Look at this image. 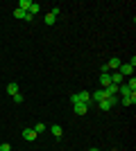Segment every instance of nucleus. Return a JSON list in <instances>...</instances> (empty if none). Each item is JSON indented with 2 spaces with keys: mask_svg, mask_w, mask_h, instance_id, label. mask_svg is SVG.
I'll list each match as a JSON object with an SVG mask.
<instances>
[{
  "mask_svg": "<svg viewBox=\"0 0 136 151\" xmlns=\"http://www.w3.org/2000/svg\"><path fill=\"white\" fill-rule=\"evenodd\" d=\"M89 151H100V149H95V147H93V149H89Z\"/></svg>",
  "mask_w": 136,
  "mask_h": 151,
  "instance_id": "nucleus-22",
  "label": "nucleus"
},
{
  "mask_svg": "<svg viewBox=\"0 0 136 151\" xmlns=\"http://www.w3.org/2000/svg\"><path fill=\"white\" fill-rule=\"evenodd\" d=\"M0 151H12V145H9V142H2V145H0Z\"/></svg>",
  "mask_w": 136,
  "mask_h": 151,
  "instance_id": "nucleus-20",
  "label": "nucleus"
},
{
  "mask_svg": "<svg viewBox=\"0 0 136 151\" xmlns=\"http://www.w3.org/2000/svg\"><path fill=\"white\" fill-rule=\"evenodd\" d=\"M116 104H118V97L113 95V97H107V99L97 101V108H100V111H104V113H109V111L116 106Z\"/></svg>",
  "mask_w": 136,
  "mask_h": 151,
  "instance_id": "nucleus-2",
  "label": "nucleus"
},
{
  "mask_svg": "<svg viewBox=\"0 0 136 151\" xmlns=\"http://www.w3.org/2000/svg\"><path fill=\"white\" fill-rule=\"evenodd\" d=\"M71 101H73V104H89V106L93 104V101H91V93H86V90L71 95Z\"/></svg>",
  "mask_w": 136,
  "mask_h": 151,
  "instance_id": "nucleus-1",
  "label": "nucleus"
},
{
  "mask_svg": "<svg viewBox=\"0 0 136 151\" xmlns=\"http://www.w3.org/2000/svg\"><path fill=\"white\" fill-rule=\"evenodd\" d=\"M32 2H34V0H20V2H18V9H23V12H27Z\"/></svg>",
  "mask_w": 136,
  "mask_h": 151,
  "instance_id": "nucleus-15",
  "label": "nucleus"
},
{
  "mask_svg": "<svg viewBox=\"0 0 136 151\" xmlns=\"http://www.w3.org/2000/svg\"><path fill=\"white\" fill-rule=\"evenodd\" d=\"M14 16H16V18H23V20H32L34 18L30 12H23V9H14Z\"/></svg>",
  "mask_w": 136,
  "mask_h": 151,
  "instance_id": "nucleus-6",
  "label": "nucleus"
},
{
  "mask_svg": "<svg viewBox=\"0 0 136 151\" xmlns=\"http://www.w3.org/2000/svg\"><path fill=\"white\" fill-rule=\"evenodd\" d=\"M45 25H55V23H57V18H55V16H52V14H45Z\"/></svg>",
  "mask_w": 136,
  "mask_h": 151,
  "instance_id": "nucleus-18",
  "label": "nucleus"
},
{
  "mask_svg": "<svg viewBox=\"0 0 136 151\" xmlns=\"http://www.w3.org/2000/svg\"><path fill=\"white\" fill-rule=\"evenodd\" d=\"M123 81H125V77L120 75V72H118V70H116V72H113V75H111V83H116V86H120V83H123Z\"/></svg>",
  "mask_w": 136,
  "mask_h": 151,
  "instance_id": "nucleus-13",
  "label": "nucleus"
},
{
  "mask_svg": "<svg viewBox=\"0 0 136 151\" xmlns=\"http://www.w3.org/2000/svg\"><path fill=\"white\" fill-rule=\"evenodd\" d=\"M50 14L55 16V18H57V16H59V7H52V9H50Z\"/></svg>",
  "mask_w": 136,
  "mask_h": 151,
  "instance_id": "nucleus-21",
  "label": "nucleus"
},
{
  "mask_svg": "<svg viewBox=\"0 0 136 151\" xmlns=\"http://www.w3.org/2000/svg\"><path fill=\"white\" fill-rule=\"evenodd\" d=\"M104 65H107V68H109V70H118V68H120V65H123V61H120V59H118V57H113V59H109V61L104 63Z\"/></svg>",
  "mask_w": 136,
  "mask_h": 151,
  "instance_id": "nucleus-5",
  "label": "nucleus"
},
{
  "mask_svg": "<svg viewBox=\"0 0 136 151\" xmlns=\"http://www.w3.org/2000/svg\"><path fill=\"white\" fill-rule=\"evenodd\" d=\"M32 129H34V133L39 135V133H43V131H45V124H43V122H39V124H34Z\"/></svg>",
  "mask_w": 136,
  "mask_h": 151,
  "instance_id": "nucleus-17",
  "label": "nucleus"
},
{
  "mask_svg": "<svg viewBox=\"0 0 136 151\" xmlns=\"http://www.w3.org/2000/svg\"><path fill=\"white\" fill-rule=\"evenodd\" d=\"M109 83H111V72H100V86L107 88Z\"/></svg>",
  "mask_w": 136,
  "mask_h": 151,
  "instance_id": "nucleus-7",
  "label": "nucleus"
},
{
  "mask_svg": "<svg viewBox=\"0 0 136 151\" xmlns=\"http://www.w3.org/2000/svg\"><path fill=\"white\" fill-rule=\"evenodd\" d=\"M134 68H136V59L132 57V61H129V63H123V65L118 68V72H120V75H123L125 79H127V77H132V75H134Z\"/></svg>",
  "mask_w": 136,
  "mask_h": 151,
  "instance_id": "nucleus-3",
  "label": "nucleus"
},
{
  "mask_svg": "<svg viewBox=\"0 0 136 151\" xmlns=\"http://www.w3.org/2000/svg\"><path fill=\"white\" fill-rule=\"evenodd\" d=\"M123 106H134L136 104V93H132V95H127V97H123Z\"/></svg>",
  "mask_w": 136,
  "mask_h": 151,
  "instance_id": "nucleus-10",
  "label": "nucleus"
},
{
  "mask_svg": "<svg viewBox=\"0 0 136 151\" xmlns=\"http://www.w3.org/2000/svg\"><path fill=\"white\" fill-rule=\"evenodd\" d=\"M102 99H107V93H104L102 88H100V90H95V93L91 95V101H95V104H97V101H102Z\"/></svg>",
  "mask_w": 136,
  "mask_h": 151,
  "instance_id": "nucleus-9",
  "label": "nucleus"
},
{
  "mask_svg": "<svg viewBox=\"0 0 136 151\" xmlns=\"http://www.w3.org/2000/svg\"><path fill=\"white\" fill-rule=\"evenodd\" d=\"M23 140H27V142H34V140H36V133H34L32 126H30V129H23Z\"/></svg>",
  "mask_w": 136,
  "mask_h": 151,
  "instance_id": "nucleus-4",
  "label": "nucleus"
},
{
  "mask_svg": "<svg viewBox=\"0 0 136 151\" xmlns=\"http://www.w3.org/2000/svg\"><path fill=\"white\" fill-rule=\"evenodd\" d=\"M104 93H107V97H113V95H118V86L116 83H109V86H107V88H102Z\"/></svg>",
  "mask_w": 136,
  "mask_h": 151,
  "instance_id": "nucleus-11",
  "label": "nucleus"
},
{
  "mask_svg": "<svg viewBox=\"0 0 136 151\" xmlns=\"http://www.w3.org/2000/svg\"><path fill=\"white\" fill-rule=\"evenodd\" d=\"M14 101H16V104H23V93H16V95H14Z\"/></svg>",
  "mask_w": 136,
  "mask_h": 151,
  "instance_id": "nucleus-19",
  "label": "nucleus"
},
{
  "mask_svg": "<svg viewBox=\"0 0 136 151\" xmlns=\"http://www.w3.org/2000/svg\"><path fill=\"white\" fill-rule=\"evenodd\" d=\"M50 133L55 135V138H61V135H64V131H61V126H59V124H52L50 126Z\"/></svg>",
  "mask_w": 136,
  "mask_h": 151,
  "instance_id": "nucleus-14",
  "label": "nucleus"
},
{
  "mask_svg": "<svg viewBox=\"0 0 136 151\" xmlns=\"http://www.w3.org/2000/svg\"><path fill=\"white\" fill-rule=\"evenodd\" d=\"M7 93L12 95V97H14L16 93H20V90H18V81H12V83H7Z\"/></svg>",
  "mask_w": 136,
  "mask_h": 151,
  "instance_id": "nucleus-12",
  "label": "nucleus"
},
{
  "mask_svg": "<svg viewBox=\"0 0 136 151\" xmlns=\"http://www.w3.org/2000/svg\"><path fill=\"white\" fill-rule=\"evenodd\" d=\"M39 9H41V5H39V2H32V5H30V9H27V12L32 14V16H36V14H39Z\"/></svg>",
  "mask_w": 136,
  "mask_h": 151,
  "instance_id": "nucleus-16",
  "label": "nucleus"
},
{
  "mask_svg": "<svg viewBox=\"0 0 136 151\" xmlns=\"http://www.w3.org/2000/svg\"><path fill=\"white\" fill-rule=\"evenodd\" d=\"M75 108V115H86L89 113V104H73Z\"/></svg>",
  "mask_w": 136,
  "mask_h": 151,
  "instance_id": "nucleus-8",
  "label": "nucleus"
}]
</instances>
